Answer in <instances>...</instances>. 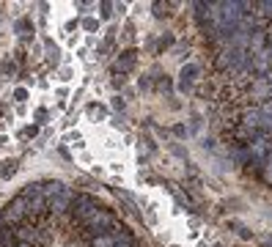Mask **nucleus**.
<instances>
[{"mask_svg":"<svg viewBox=\"0 0 272 247\" xmlns=\"http://www.w3.org/2000/svg\"><path fill=\"white\" fill-rule=\"evenodd\" d=\"M110 225H113V214L110 212H97L94 217H88V228H91L94 234H107Z\"/></svg>","mask_w":272,"mask_h":247,"instance_id":"1","label":"nucleus"},{"mask_svg":"<svg viewBox=\"0 0 272 247\" xmlns=\"http://www.w3.org/2000/svg\"><path fill=\"white\" fill-rule=\"evenodd\" d=\"M75 214L77 217H94L97 214V209H94V201L88 195H80L75 201Z\"/></svg>","mask_w":272,"mask_h":247,"instance_id":"2","label":"nucleus"},{"mask_svg":"<svg viewBox=\"0 0 272 247\" xmlns=\"http://www.w3.org/2000/svg\"><path fill=\"white\" fill-rule=\"evenodd\" d=\"M22 206L28 209V201H25V198H17L14 203H9V212H6V217H9V220H20L22 214H25V212H22Z\"/></svg>","mask_w":272,"mask_h":247,"instance_id":"3","label":"nucleus"},{"mask_svg":"<svg viewBox=\"0 0 272 247\" xmlns=\"http://www.w3.org/2000/svg\"><path fill=\"white\" fill-rule=\"evenodd\" d=\"M132 66H135V52H132V50H126L121 58L116 61V66H113V69H116V71H130Z\"/></svg>","mask_w":272,"mask_h":247,"instance_id":"4","label":"nucleus"},{"mask_svg":"<svg viewBox=\"0 0 272 247\" xmlns=\"http://www.w3.org/2000/svg\"><path fill=\"white\" fill-rule=\"evenodd\" d=\"M66 203H69V189H61L50 206H52V212H63V209H66Z\"/></svg>","mask_w":272,"mask_h":247,"instance_id":"5","label":"nucleus"},{"mask_svg":"<svg viewBox=\"0 0 272 247\" xmlns=\"http://www.w3.org/2000/svg\"><path fill=\"white\" fill-rule=\"evenodd\" d=\"M14 30H17L20 36H25V39H30V33H33V25H30V20H20L17 25H14Z\"/></svg>","mask_w":272,"mask_h":247,"instance_id":"6","label":"nucleus"},{"mask_svg":"<svg viewBox=\"0 0 272 247\" xmlns=\"http://www.w3.org/2000/svg\"><path fill=\"white\" fill-rule=\"evenodd\" d=\"M14 173H17V159H6L3 168H0V176L9 179V176H14Z\"/></svg>","mask_w":272,"mask_h":247,"instance_id":"7","label":"nucleus"},{"mask_svg":"<svg viewBox=\"0 0 272 247\" xmlns=\"http://www.w3.org/2000/svg\"><path fill=\"white\" fill-rule=\"evenodd\" d=\"M0 69H3L6 77H14V74H17V63H14L11 58H6L3 63H0Z\"/></svg>","mask_w":272,"mask_h":247,"instance_id":"8","label":"nucleus"},{"mask_svg":"<svg viewBox=\"0 0 272 247\" xmlns=\"http://www.w3.org/2000/svg\"><path fill=\"white\" fill-rule=\"evenodd\" d=\"M83 28H85V30H97V20H85Z\"/></svg>","mask_w":272,"mask_h":247,"instance_id":"9","label":"nucleus"},{"mask_svg":"<svg viewBox=\"0 0 272 247\" xmlns=\"http://www.w3.org/2000/svg\"><path fill=\"white\" fill-rule=\"evenodd\" d=\"M20 247H30V244H20Z\"/></svg>","mask_w":272,"mask_h":247,"instance_id":"10","label":"nucleus"}]
</instances>
